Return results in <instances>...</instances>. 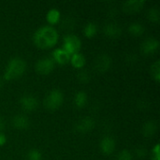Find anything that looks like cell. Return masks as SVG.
I'll return each instance as SVG.
<instances>
[{
    "mask_svg": "<svg viewBox=\"0 0 160 160\" xmlns=\"http://www.w3.org/2000/svg\"><path fill=\"white\" fill-rule=\"evenodd\" d=\"M58 38L59 35L54 27L52 25H44L35 32L33 41L35 45L40 49H49L57 43Z\"/></svg>",
    "mask_w": 160,
    "mask_h": 160,
    "instance_id": "cell-1",
    "label": "cell"
},
{
    "mask_svg": "<svg viewBox=\"0 0 160 160\" xmlns=\"http://www.w3.org/2000/svg\"><path fill=\"white\" fill-rule=\"evenodd\" d=\"M26 69V63L21 57H14L10 59L6 67L4 72V79L6 81L15 80L22 76Z\"/></svg>",
    "mask_w": 160,
    "mask_h": 160,
    "instance_id": "cell-2",
    "label": "cell"
},
{
    "mask_svg": "<svg viewBox=\"0 0 160 160\" xmlns=\"http://www.w3.org/2000/svg\"><path fill=\"white\" fill-rule=\"evenodd\" d=\"M64 102L63 93L58 89L52 90L44 98V106L49 111H55L61 107Z\"/></svg>",
    "mask_w": 160,
    "mask_h": 160,
    "instance_id": "cell-3",
    "label": "cell"
},
{
    "mask_svg": "<svg viewBox=\"0 0 160 160\" xmlns=\"http://www.w3.org/2000/svg\"><path fill=\"white\" fill-rule=\"evenodd\" d=\"M82 48V41L81 39L73 34L67 35L64 38V45L63 49L71 56L72 54L79 52Z\"/></svg>",
    "mask_w": 160,
    "mask_h": 160,
    "instance_id": "cell-4",
    "label": "cell"
},
{
    "mask_svg": "<svg viewBox=\"0 0 160 160\" xmlns=\"http://www.w3.org/2000/svg\"><path fill=\"white\" fill-rule=\"evenodd\" d=\"M54 61L51 57H43L36 64V71L40 75H48L54 68Z\"/></svg>",
    "mask_w": 160,
    "mask_h": 160,
    "instance_id": "cell-5",
    "label": "cell"
},
{
    "mask_svg": "<svg viewBox=\"0 0 160 160\" xmlns=\"http://www.w3.org/2000/svg\"><path fill=\"white\" fill-rule=\"evenodd\" d=\"M111 66H112V58L105 53L98 55L95 61V68L101 73L109 70Z\"/></svg>",
    "mask_w": 160,
    "mask_h": 160,
    "instance_id": "cell-6",
    "label": "cell"
},
{
    "mask_svg": "<svg viewBox=\"0 0 160 160\" xmlns=\"http://www.w3.org/2000/svg\"><path fill=\"white\" fill-rule=\"evenodd\" d=\"M20 104L22 109L25 112H33L38 106V99L31 95H25L22 97L20 99Z\"/></svg>",
    "mask_w": 160,
    "mask_h": 160,
    "instance_id": "cell-7",
    "label": "cell"
},
{
    "mask_svg": "<svg viewBox=\"0 0 160 160\" xmlns=\"http://www.w3.org/2000/svg\"><path fill=\"white\" fill-rule=\"evenodd\" d=\"M159 48V41L154 38H149L147 39H145L142 44V52L146 54V55H150L155 53Z\"/></svg>",
    "mask_w": 160,
    "mask_h": 160,
    "instance_id": "cell-8",
    "label": "cell"
},
{
    "mask_svg": "<svg viewBox=\"0 0 160 160\" xmlns=\"http://www.w3.org/2000/svg\"><path fill=\"white\" fill-rule=\"evenodd\" d=\"M94 128H95V121L91 117H84L81 119L75 126L76 131L82 134L91 131Z\"/></svg>",
    "mask_w": 160,
    "mask_h": 160,
    "instance_id": "cell-9",
    "label": "cell"
},
{
    "mask_svg": "<svg viewBox=\"0 0 160 160\" xmlns=\"http://www.w3.org/2000/svg\"><path fill=\"white\" fill-rule=\"evenodd\" d=\"M145 5L144 0H131V1H127L123 5V9L126 13L131 14V13H136L140 11L143 6Z\"/></svg>",
    "mask_w": 160,
    "mask_h": 160,
    "instance_id": "cell-10",
    "label": "cell"
},
{
    "mask_svg": "<svg viewBox=\"0 0 160 160\" xmlns=\"http://www.w3.org/2000/svg\"><path fill=\"white\" fill-rule=\"evenodd\" d=\"M100 150L101 152L104 154V155H112L114 150H115V147H116V143H115V141L111 138V137H105L101 140L100 142Z\"/></svg>",
    "mask_w": 160,
    "mask_h": 160,
    "instance_id": "cell-11",
    "label": "cell"
},
{
    "mask_svg": "<svg viewBox=\"0 0 160 160\" xmlns=\"http://www.w3.org/2000/svg\"><path fill=\"white\" fill-rule=\"evenodd\" d=\"M52 58L54 61V63H57L59 65H66L67 63L69 62L70 55L63 48H58L53 51Z\"/></svg>",
    "mask_w": 160,
    "mask_h": 160,
    "instance_id": "cell-12",
    "label": "cell"
},
{
    "mask_svg": "<svg viewBox=\"0 0 160 160\" xmlns=\"http://www.w3.org/2000/svg\"><path fill=\"white\" fill-rule=\"evenodd\" d=\"M103 30H104L105 35L107 37H109L110 38H117L122 34V30H121L120 26L116 23H113V22L107 23L104 26Z\"/></svg>",
    "mask_w": 160,
    "mask_h": 160,
    "instance_id": "cell-13",
    "label": "cell"
},
{
    "mask_svg": "<svg viewBox=\"0 0 160 160\" xmlns=\"http://www.w3.org/2000/svg\"><path fill=\"white\" fill-rule=\"evenodd\" d=\"M12 125L16 129H26L29 127V120L28 118L23 114H18L15 115L12 119Z\"/></svg>",
    "mask_w": 160,
    "mask_h": 160,
    "instance_id": "cell-14",
    "label": "cell"
},
{
    "mask_svg": "<svg viewBox=\"0 0 160 160\" xmlns=\"http://www.w3.org/2000/svg\"><path fill=\"white\" fill-rule=\"evenodd\" d=\"M70 63L71 65L75 68H78V69H81L82 68L85 64H86V59H85V56L81 53V52H76L74 54H72L70 56Z\"/></svg>",
    "mask_w": 160,
    "mask_h": 160,
    "instance_id": "cell-15",
    "label": "cell"
},
{
    "mask_svg": "<svg viewBox=\"0 0 160 160\" xmlns=\"http://www.w3.org/2000/svg\"><path fill=\"white\" fill-rule=\"evenodd\" d=\"M158 130V125L155 121H148L144 124L142 128V134L144 137L150 138L156 134Z\"/></svg>",
    "mask_w": 160,
    "mask_h": 160,
    "instance_id": "cell-16",
    "label": "cell"
},
{
    "mask_svg": "<svg viewBox=\"0 0 160 160\" xmlns=\"http://www.w3.org/2000/svg\"><path fill=\"white\" fill-rule=\"evenodd\" d=\"M86 103H87L86 93L83 91H80V92L76 93V95L74 97V104L76 105V107L79 109H82L86 105Z\"/></svg>",
    "mask_w": 160,
    "mask_h": 160,
    "instance_id": "cell-17",
    "label": "cell"
},
{
    "mask_svg": "<svg viewBox=\"0 0 160 160\" xmlns=\"http://www.w3.org/2000/svg\"><path fill=\"white\" fill-rule=\"evenodd\" d=\"M61 18V13L58 9L56 8H52L48 11L46 15V20L50 24H55L60 21Z\"/></svg>",
    "mask_w": 160,
    "mask_h": 160,
    "instance_id": "cell-18",
    "label": "cell"
},
{
    "mask_svg": "<svg viewBox=\"0 0 160 160\" xmlns=\"http://www.w3.org/2000/svg\"><path fill=\"white\" fill-rule=\"evenodd\" d=\"M128 32L134 37H141L144 33V27L140 22H133L128 26Z\"/></svg>",
    "mask_w": 160,
    "mask_h": 160,
    "instance_id": "cell-19",
    "label": "cell"
},
{
    "mask_svg": "<svg viewBox=\"0 0 160 160\" xmlns=\"http://www.w3.org/2000/svg\"><path fill=\"white\" fill-rule=\"evenodd\" d=\"M97 32H98V26H97L96 23H94V22H88V23L85 25L84 29H83V34H84V36H85L86 38H93L94 36H96Z\"/></svg>",
    "mask_w": 160,
    "mask_h": 160,
    "instance_id": "cell-20",
    "label": "cell"
},
{
    "mask_svg": "<svg viewBox=\"0 0 160 160\" xmlns=\"http://www.w3.org/2000/svg\"><path fill=\"white\" fill-rule=\"evenodd\" d=\"M150 73L152 78L157 82H159L160 81V61L157 60L155 63H153V65L151 66L150 68Z\"/></svg>",
    "mask_w": 160,
    "mask_h": 160,
    "instance_id": "cell-21",
    "label": "cell"
},
{
    "mask_svg": "<svg viewBox=\"0 0 160 160\" xmlns=\"http://www.w3.org/2000/svg\"><path fill=\"white\" fill-rule=\"evenodd\" d=\"M148 18L151 22L158 23L160 20L159 9L157 8H151L148 11Z\"/></svg>",
    "mask_w": 160,
    "mask_h": 160,
    "instance_id": "cell-22",
    "label": "cell"
},
{
    "mask_svg": "<svg viewBox=\"0 0 160 160\" xmlns=\"http://www.w3.org/2000/svg\"><path fill=\"white\" fill-rule=\"evenodd\" d=\"M77 79L82 83H87L90 81V75L86 70H81L77 74Z\"/></svg>",
    "mask_w": 160,
    "mask_h": 160,
    "instance_id": "cell-23",
    "label": "cell"
},
{
    "mask_svg": "<svg viewBox=\"0 0 160 160\" xmlns=\"http://www.w3.org/2000/svg\"><path fill=\"white\" fill-rule=\"evenodd\" d=\"M42 155L37 149H32L27 154V160H41Z\"/></svg>",
    "mask_w": 160,
    "mask_h": 160,
    "instance_id": "cell-24",
    "label": "cell"
},
{
    "mask_svg": "<svg viewBox=\"0 0 160 160\" xmlns=\"http://www.w3.org/2000/svg\"><path fill=\"white\" fill-rule=\"evenodd\" d=\"M132 159H133V156H132V154H131L128 150H127V149L122 150V151L118 154L117 158H116V160H132Z\"/></svg>",
    "mask_w": 160,
    "mask_h": 160,
    "instance_id": "cell-25",
    "label": "cell"
},
{
    "mask_svg": "<svg viewBox=\"0 0 160 160\" xmlns=\"http://www.w3.org/2000/svg\"><path fill=\"white\" fill-rule=\"evenodd\" d=\"M151 160H160V147L158 143L152 149Z\"/></svg>",
    "mask_w": 160,
    "mask_h": 160,
    "instance_id": "cell-26",
    "label": "cell"
},
{
    "mask_svg": "<svg viewBox=\"0 0 160 160\" xmlns=\"http://www.w3.org/2000/svg\"><path fill=\"white\" fill-rule=\"evenodd\" d=\"M136 153H137V156L139 157V158H144L145 156H146V149L145 148H143V147H140V148H138L137 150H136Z\"/></svg>",
    "mask_w": 160,
    "mask_h": 160,
    "instance_id": "cell-27",
    "label": "cell"
},
{
    "mask_svg": "<svg viewBox=\"0 0 160 160\" xmlns=\"http://www.w3.org/2000/svg\"><path fill=\"white\" fill-rule=\"evenodd\" d=\"M7 142V138L5 136V134L3 132H0V146L5 145Z\"/></svg>",
    "mask_w": 160,
    "mask_h": 160,
    "instance_id": "cell-28",
    "label": "cell"
},
{
    "mask_svg": "<svg viewBox=\"0 0 160 160\" xmlns=\"http://www.w3.org/2000/svg\"><path fill=\"white\" fill-rule=\"evenodd\" d=\"M4 127H5V122H4V119L0 116V132H2V130L4 129Z\"/></svg>",
    "mask_w": 160,
    "mask_h": 160,
    "instance_id": "cell-29",
    "label": "cell"
}]
</instances>
